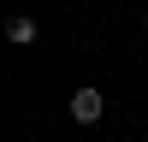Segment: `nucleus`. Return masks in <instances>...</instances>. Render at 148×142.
Instances as JSON below:
<instances>
[{
  "mask_svg": "<svg viewBox=\"0 0 148 142\" xmlns=\"http://www.w3.org/2000/svg\"><path fill=\"white\" fill-rule=\"evenodd\" d=\"M142 24H148V12H142Z\"/></svg>",
  "mask_w": 148,
  "mask_h": 142,
  "instance_id": "obj_3",
  "label": "nucleus"
},
{
  "mask_svg": "<svg viewBox=\"0 0 148 142\" xmlns=\"http://www.w3.org/2000/svg\"><path fill=\"white\" fill-rule=\"evenodd\" d=\"M6 36L18 47H36V18H6Z\"/></svg>",
  "mask_w": 148,
  "mask_h": 142,
  "instance_id": "obj_2",
  "label": "nucleus"
},
{
  "mask_svg": "<svg viewBox=\"0 0 148 142\" xmlns=\"http://www.w3.org/2000/svg\"><path fill=\"white\" fill-rule=\"evenodd\" d=\"M71 118H77V124H101V113H107V101H101V89H89V83H83L77 95H71V106H65Z\"/></svg>",
  "mask_w": 148,
  "mask_h": 142,
  "instance_id": "obj_1",
  "label": "nucleus"
}]
</instances>
